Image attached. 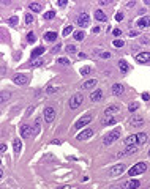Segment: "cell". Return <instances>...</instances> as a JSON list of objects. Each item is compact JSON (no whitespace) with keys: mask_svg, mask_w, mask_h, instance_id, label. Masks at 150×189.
Instances as JSON below:
<instances>
[{"mask_svg":"<svg viewBox=\"0 0 150 189\" xmlns=\"http://www.w3.org/2000/svg\"><path fill=\"white\" fill-rule=\"evenodd\" d=\"M111 57H112V54H111V52L103 51V52H101V55H100V59H111Z\"/></svg>","mask_w":150,"mask_h":189,"instance_id":"cell-44","label":"cell"},{"mask_svg":"<svg viewBox=\"0 0 150 189\" xmlns=\"http://www.w3.org/2000/svg\"><path fill=\"white\" fill-rule=\"evenodd\" d=\"M95 19H97L98 22H106V21H108V16L104 14V11L97 9V11H95Z\"/></svg>","mask_w":150,"mask_h":189,"instance_id":"cell-23","label":"cell"},{"mask_svg":"<svg viewBox=\"0 0 150 189\" xmlns=\"http://www.w3.org/2000/svg\"><path fill=\"white\" fill-rule=\"evenodd\" d=\"M57 5H59L60 8H63V6H67V2H65V0H59V2H57Z\"/></svg>","mask_w":150,"mask_h":189,"instance_id":"cell-50","label":"cell"},{"mask_svg":"<svg viewBox=\"0 0 150 189\" xmlns=\"http://www.w3.org/2000/svg\"><path fill=\"white\" fill-rule=\"evenodd\" d=\"M134 5H136V2H128V3L125 5V8H133Z\"/></svg>","mask_w":150,"mask_h":189,"instance_id":"cell-54","label":"cell"},{"mask_svg":"<svg viewBox=\"0 0 150 189\" xmlns=\"http://www.w3.org/2000/svg\"><path fill=\"white\" fill-rule=\"evenodd\" d=\"M40 126H41V120L40 118H36L35 123H33V134H40Z\"/></svg>","mask_w":150,"mask_h":189,"instance_id":"cell-28","label":"cell"},{"mask_svg":"<svg viewBox=\"0 0 150 189\" xmlns=\"http://www.w3.org/2000/svg\"><path fill=\"white\" fill-rule=\"evenodd\" d=\"M128 125H130V128H141V126H144V118L139 113H134V115H131Z\"/></svg>","mask_w":150,"mask_h":189,"instance_id":"cell-7","label":"cell"},{"mask_svg":"<svg viewBox=\"0 0 150 189\" xmlns=\"http://www.w3.org/2000/svg\"><path fill=\"white\" fill-rule=\"evenodd\" d=\"M44 62L40 60V59H36V62H30V63H27L25 65V68H35V66H41Z\"/></svg>","mask_w":150,"mask_h":189,"instance_id":"cell-29","label":"cell"},{"mask_svg":"<svg viewBox=\"0 0 150 189\" xmlns=\"http://www.w3.org/2000/svg\"><path fill=\"white\" fill-rule=\"evenodd\" d=\"M101 52H103V49H93V52H92V54L95 55V57H100V55H101Z\"/></svg>","mask_w":150,"mask_h":189,"instance_id":"cell-48","label":"cell"},{"mask_svg":"<svg viewBox=\"0 0 150 189\" xmlns=\"http://www.w3.org/2000/svg\"><path fill=\"white\" fill-rule=\"evenodd\" d=\"M92 136H93V129L87 128V129H84L82 132H79V134H78V140H87Z\"/></svg>","mask_w":150,"mask_h":189,"instance_id":"cell-17","label":"cell"},{"mask_svg":"<svg viewBox=\"0 0 150 189\" xmlns=\"http://www.w3.org/2000/svg\"><path fill=\"white\" fill-rule=\"evenodd\" d=\"M115 21H119V22L123 21V13H117V14H115Z\"/></svg>","mask_w":150,"mask_h":189,"instance_id":"cell-47","label":"cell"},{"mask_svg":"<svg viewBox=\"0 0 150 189\" xmlns=\"http://www.w3.org/2000/svg\"><path fill=\"white\" fill-rule=\"evenodd\" d=\"M92 120H93V113H86V115H82L76 123H74V131H79L82 128H86Z\"/></svg>","mask_w":150,"mask_h":189,"instance_id":"cell-2","label":"cell"},{"mask_svg":"<svg viewBox=\"0 0 150 189\" xmlns=\"http://www.w3.org/2000/svg\"><path fill=\"white\" fill-rule=\"evenodd\" d=\"M76 24L79 25V27H87V25H90V16L87 14V13H79L78 14V17H76Z\"/></svg>","mask_w":150,"mask_h":189,"instance_id":"cell-8","label":"cell"},{"mask_svg":"<svg viewBox=\"0 0 150 189\" xmlns=\"http://www.w3.org/2000/svg\"><path fill=\"white\" fill-rule=\"evenodd\" d=\"M82 102H84V96H82V93H74L73 96L70 98V109L76 110Z\"/></svg>","mask_w":150,"mask_h":189,"instance_id":"cell-5","label":"cell"},{"mask_svg":"<svg viewBox=\"0 0 150 189\" xmlns=\"http://www.w3.org/2000/svg\"><path fill=\"white\" fill-rule=\"evenodd\" d=\"M114 46L115 47H123L125 46V41L123 40H114Z\"/></svg>","mask_w":150,"mask_h":189,"instance_id":"cell-41","label":"cell"},{"mask_svg":"<svg viewBox=\"0 0 150 189\" xmlns=\"http://www.w3.org/2000/svg\"><path fill=\"white\" fill-rule=\"evenodd\" d=\"M101 32V27H93L92 28V33H100Z\"/></svg>","mask_w":150,"mask_h":189,"instance_id":"cell-51","label":"cell"},{"mask_svg":"<svg viewBox=\"0 0 150 189\" xmlns=\"http://www.w3.org/2000/svg\"><path fill=\"white\" fill-rule=\"evenodd\" d=\"M100 5H101V6H106V5H112V0H100Z\"/></svg>","mask_w":150,"mask_h":189,"instance_id":"cell-46","label":"cell"},{"mask_svg":"<svg viewBox=\"0 0 150 189\" xmlns=\"http://www.w3.org/2000/svg\"><path fill=\"white\" fill-rule=\"evenodd\" d=\"M142 99H144V101H148V99H150V94H148V93H142Z\"/></svg>","mask_w":150,"mask_h":189,"instance_id":"cell-53","label":"cell"},{"mask_svg":"<svg viewBox=\"0 0 150 189\" xmlns=\"http://www.w3.org/2000/svg\"><path fill=\"white\" fill-rule=\"evenodd\" d=\"M19 132H21V136H22L24 139H27V137L32 134V129H30L29 125H25V123H24V125H21V128H19Z\"/></svg>","mask_w":150,"mask_h":189,"instance_id":"cell-18","label":"cell"},{"mask_svg":"<svg viewBox=\"0 0 150 189\" xmlns=\"http://www.w3.org/2000/svg\"><path fill=\"white\" fill-rule=\"evenodd\" d=\"M21 150H22V142H21V139H14V140H13V151H14L16 155H19Z\"/></svg>","mask_w":150,"mask_h":189,"instance_id":"cell-21","label":"cell"},{"mask_svg":"<svg viewBox=\"0 0 150 189\" xmlns=\"http://www.w3.org/2000/svg\"><path fill=\"white\" fill-rule=\"evenodd\" d=\"M103 94H104V93H103V90L101 88H97L95 91H92L90 93V101H93V102H97V101H101L103 99Z\"/></svg>","mask_w":150,"mask_h":189,"instance_id":"cell-15","label":"cell"},{"mask_svg":"<svg viewBox=\"0 0 150 189\" xmlns=\"http://www.w3.org/2000/svg\"><path fill=\"white\" fill-rule=\"evenodd\" d=\"M29 9L33 13H41L43 11V5L41 3H36V2H30L29 3Z\"/></svg>","mask_w":150,"mask_h":189,"instance_id":"cell-20","label":"cell"},{"mask_svg":"<svg viewBox=\"0 0 150 189\" xmlns=\"http://www.w3.org/2000/svg\"><path fill=\"white\" fill-rule=\"evenodd\" d=\"M71 32H73V25H67V27H65V30H63V36H68Z\"/></svg>","mask_w":150,"mask_h":189,"instance_id":"cell-38","label":"cell"},{"mask_svg":"<svg viewBox=\"0 0 150 189\" xmlns=\"http://www.w3.org/2000/svg\"><path fill=\"white\" fill-rule=\"evenodd\" d=\"M44 51H46V49H44L43 46H40V47H35V49L32 51V59H35V57H40V55H41Z\"/></svg>","mask_w":150,"mask_h":189,"instance_id":"cell-27","label":"cell"},{"mask_svg":"<svg viewBox=\"0 0 150 189\" xmlns=\"http://www.w3.org/2000/svg\"><path fill=\"white\" fill-rule=\"evenodd\" d=\"M111 90H112V94H114V96H120V94L125 93V87L122 84H114Z\"/></svg>","mask_w":150,"mask_h":189,"instance_id":"cell-16","label":"cell"},{"mask_svg":"<svg viewBox=\"0 0 150 189\" xmlns=\"http://www.w3.org/2000/svg\"><path fill=\"white\" fill-rule=\"evenodd\" d=\"M134 59H136L137 63H150V52H141L134 57Z\"/></svg>","mask_w":150,"mask_h":189,"instance_id":"cell-12","label":"cell"},{"mask_svg":"<svg viewBox=\"0 0 150 189\" xmlns=\"http://www.w3.org/2000/svg\"><path fill=\"white\" fill-rule=\"evenodd\" d=\"M148 158H150V150H148Z\"/></svg>","mask_w":150,"mask_h":189,"instance_id":"cell-61","label":"cell"},{"mask_svg":"<svg viewBox=\"0 0 150 189\" xmlns=\"http://www.w3.org/2000/svg\"><path fill=\"white\" fill-rule=\"evenodd\" d=\"M59 189H79V187H74V186H60Z\"/></svg>","mask_w":150,"mask_h":189,"instance_id":"cell-56","label":"cell"},{"mask_svg":"<svg viewBox=\"0 0 150 189\" xmlns=\"http://www.w3.org/2000/svg\"><path fill=\"white\" fill-rule=\"evenodd\" d=\"M97 84H98V80L97 79H90V80H86L82 84V88H93V87H97Z\"/></svg>","mask_w":150,"mask_h":189,"instance_id":"cell-25","label":"cell"},{"mask_svg":"<svg viewBox=\"0 0 150 189\" xmlns=\"http://www.w3.org/2000/svg\"><path fill=\"white\" fill-rule=\"evenodd\" d=\"M147 134H144V132H141V134H131L125 139V147H130V145H144L147 142Z\"/></svg>","mask_w":150,"mask_h":189,"instance_id":"cell-1","label":"cell"},{"mask_svg":"<svg viewBox=\"0 0 150 189\" xmlns=\"http://www.w3.org/2000/svg\"><path fill=\"white\" fill-rule=\"evenodd\" d=\"M11 99V91H8V90H3V91H0V104H5Z\"/></svg>","mask_w":150,"mask_h":189,"instance_id":"cell-19","label":"cell"},{"mask_svg":"<svg viewBox=\"0 0 150 189\" xmlns=\"http://www.w3.org/2000/svg\"><path fill=\"white\" fill-rule=\"evenodd\" d=\"M84 38H86V35H84V32H81V30L74 32V40H76V41H82Z\"/></svg>","mask_w":150,"mask_h":189,"instance_id":"cell-32","label":"cell"},{"mask_svg":"<svg viewBox=\"0 0 150 189\" xmlns=\"http://www.w3.org/2000/svg\"><path fill=\"white\" fill-rule=\"evenodd\" d=\"M112 35H114V36H120V35H122V32L119 30V28H115V30H112Z\"/></svg>","mask_w":150,"mask_h":189,"instance_id":"cell-52","label":"cell"},{"mask_svg":"<svg viewBox=\"0 0 150 189\" xmlns=\"http://www.w3.org/2000/svg\"><path fill=\"white\" fill-rule=\"evenodd\" d=\"M115 123H117V118L112 117V115H104L101 118V125L103 126H112V125H115Z\"/></svg>","mask_w":150,"mask_h":189,"instance_id":"cell-13","label":"cell"},{"mask_svg":"<svg viewBox=\"0 0 150 189\" xmlns=\"http://www.w3.org/2000/svg\"><path fill=\"white\" fill-rule=\"evenodd\" d=\"M32 22H33V16L30 13H27L25 14V24H32Z\"/></svg>","mask_w":150,"mask_h":189,"instance_id":"cell-42","label":"cell"},{"mask_svg":"<svg viewBox=\"0 0 150 189\" xmlns=\"http://www.w3.org/2000/svg\"><path fill=\"white\" fill-rule=\"evenodd\" d=\"M17 22H19V19H17V16H11L10 19H8V24H10V25H13V27H16V25H17Z\"/></svg>","mask_w":150,"mask_h":189,"instance_id":"cell-33","label":"cell"},{"mask_svg":"<svg viewBox=\"0 0 150 189\" xmlns=\"http://www.w3.org/2000/svg\"><path fill=\"white\" fill-rule=\"evenodd\" d=\"M145 170H147V164H145V162H137V164H134L133 167L130 169L128 175H130V177H136V175H139V173H144Z\"/></svg>","mask_w":150,"mask_h":189,"instance_id":"cell-6","label":"cell"},{"mask_svg":"<svg viewBox=\"0 0 150 189\" xmlns=\"http://www.w3.org/2000/svg\"><path fill=\"white\" fill-rule=\"evenodd\" d=\"M57 63H60L62 66H70V60L65 59V57H60V59L57 60Z\"/></svg>","mask_w":150,"mask_h":189,"instance_id":"cell-36","label":"cell"},{"mask_svg":"<svg viewBox=\"0 0 150 189\" xmlns=\"http://www.w3.org/2000/svg\"><path fill=\"white\" fill-rule=\"evenodd\" d=\"M87 54H84V52H79V59H86Z\"/></svg>","mask_w":150,"mask_h":189,"instance_id":"cell-58","label":"cell"},{"mask_svg":"<svg viewBox=\"0 0 150 189\" xmlns=\"http://www.w3.org/2000/svg\"><path fill=\"white\" fill-rule=\"evenodd\" d=\"M119 110H120V107L117 106V104H112V106L106 107V110H104V115H112V113H117Z\"/></svg>","mask_w":150,"mask_h":189,"instance_id":"cell-24","label":"cell"},{"mask_svg":"<svg viewBox=\"0 0 150 189\" xmlns=\"http://www.w3.org/2000/svg\"><path fill=\"white\" fill-rule=\"evenodd\" d=\"M139 186H141V181H139V180H133V178L122 184V187H123V189H137Z\"/></svg>","mask_w":150,"mask_h":189,"instance_id":"cell-11","label":"cell"},{"mask_svg":"<svg viewBox=\"0 0 150 189\" xmlns=\"http://www.w3.org/2000/svg\"><path fill=\"white\" fill-rule=\"evenodd\" d=\"M137 151V145H130L125 148V155H134Z\"/></svg>","mask_w":150,"mask_h":189,"instance_id":"cell-30","label":"cell"},{"mask_svg":"<svg viewBox=\"0 0 150 189\" xmlns=\"http://www.w3.org/2000/svg\"><path fill=\"white\" fill-rule=\"evenodd\" d=\"M55 40H57V33L55 32H46L44 33V41L46 43H54Z\"/></svg>","mask_w":150,"mask_h":189,"instance_id":"cell-22","label":"cell"},{"mask_svg":"<svg viewBox=\"0 0 150 189\" xmlns=\"http://www.w3.org/2000/svg\"><path fill=\"white\" fill-rule=\"evenodd\" d=\"M2 180H3V170L0 169V181H2Z\"/></svg>","mask_w":150,"mask_h":189,"instance_id":"cell-59","label":"cell"},{"mask_svg":"<svg viewBox=\"0 0 150 189\" xmlns=\"http://www.w3.org/2000/svg\"><path fill=\"white\" fill-rule=\"evenodd\" d=\"M55 17V11H52V9H51V11H48V13H44V19H46V21H51V19H54Z\"/></svg>","mask_w":150,"mask_h":189,"instance_id":"cell-35","label":"cell"},{"mask_svg":"<svg viewBox=\"0 0 150 189\" xmlns=\"http://www.w3.org/2000/svg\"><path fill=\"white\" fill-rule=\"evenodd\" d=\"M60 49H62V44H55V46L52 47V49H51V54H57Z\"/></svg>","mask_w":150,"mask_h":189,"instance_id":"cell-43","label":"cell"},{"mask_svg":"<svg viewBox=\"0 0 150 189\" xmlns=\"http://www.w3.org/2000/svg\"><path fill=\"white\" fill-rule=\"evenodd\" d=\"M43 117H44V121L48 123H52L54 121V118H55V109L52 107V106H48L44 109V113H43Z\"/></svg>","mask_w":150,"mask_h":189,"instance_id":"cell-9","label":"cell"},{"mask_svg":"<svg viewBox=\"0 0 150 189\" xmlns=\"http://www.w3.org/2000/svg\"><path fill=\"white\" fill-rule=\"evenodd\" d=\"M90 71H92L90 66H82V68H81V74H82V76H87Z\"/></svg>","mask_w":150,"mask_h":189,"instance_id":"cell-39","label":"cell"},{"mask_svg":"<svg viewBox=\"0 0 150 189\" xmlns=\"http://www.w3.org/2000/svg\"><path fill=\"white\" fill-rule=\"evenodd\" d=\"M137 107H139V104H137V102H131L130 106H128V110H130L131 113H133V112H136V110H137Z\"/></svg>","mask_w":150,"mask_h":189,"instance_id":"cell-37","label":"cell"},{"mask_svg":"<svg viewBox=\"0 0 150 189\" xmlns=\"http://www.w3.org/2000/svg\"><path fill=\"white\" fill-rule=\"evenodd\" d=\"M125 169H126L125 164H115L114 167L109 170V175L111 177H119V175H122V173L125 172Z\"/></svg>","mask_w":150,"mask_h":189,"instance_id":"cell-10","label":"cell"},{"mask_svg":"<svg viewBox=\"0 0 150 189\" xmlns=\"http://www.w3.org/2000/svg\"><path fill=\"white\" fill-rule=\"evenodd\" d=\"M120 129L119 128H115L114 131H111V132H108V134L104 136V139H103V144L104 145H111V144H114V142L117 140V139H120Z\"/></svg>","mask_w":150,"mask_h":189,"instance_id":"cell-3","label":"cell"},{"mask_svg":"<svg viewBox=\"0 0 150 189\" xmlns=\"http://www.w3.org/2000/svg\"><path fill=\"white\" fill-rule=\"evenodd\" d=\"M67 52L71 54V55H74V54H78V47L74 46V44H68L67 46Z\"/></svg>","mask_w":150,"mask_h":189,"instance_id":"cell-31","label":"cell"},{"mask_svg":"<svg viewBox=\"0 0 150 189\" xmlns=\"http://www.w3.org/2000/svg\"><path fill=\"white\" fill-rule=\"evenodd\" d=\"M128 35H130V36H137V35H139V32H137V30H131Z\"/></svg>","mask_w":150,"mask_h":189,"instance_id":"cell-55","label":"cell"},{"mask_svg":"<svg viewBox=\"0 0 150 189\" xmlns=\"http://www.w3.org/2000/svg\"><path fill=\"white\" fill-rule=\"evenodd\" d=\"M13 82L16 85H27L30 82V74H25V73H16L13 74Z\"/></svg>","mask_w":150,"mask_h":189,"instance_id":"cell-4","label":"cell"},{"mask_svg":"<svg viewBox=\"0 0 150 189\" xmlns=\"http://www.w3.org/2000/svg\"><path fill=\"white\" fill-rule=\"evenodd\" d=\"M0 151H2V153H3V151H6V145L5 144H0Z\"/></svg>","mask_w":150,"mask_h":189,"instance_id":"cell-57","label":"cell"},{"mask_svg":"<svg viewBox=\"0 0 150 189\" xmlns=\"http://www.w3.org/2000/svg\"><path fill=\"white\" fill-rule=\"evenodd\" d=\"M33 110H35V106H29V107H27V110H25V117H30L32 113H33Z\"/></svg>","mask_w":150,"mask_h":189,"instance_id":"cell-40","label":"cell"},{"mask_svg":"<svg viewBox=\"0 0 150 189\" xmlns=\"http://www.w3.org/2000/svg\"><path fill=\"white\" fill-rule=\"evenodd\" d=\"M36 41V38H35V33L33 32H29V33H27V43H35Z\"/></svg>","mask_w":150,"mask_h":189,"instance_id":"cell-34","label":"cell"},{"mask_svg":"<svg viewBox=\"0 0 150 189\" xmlns=\"http://www.w3.org/2000/svg\"><path fill=\"white\" fill-rule=\"evenodd\" d=\"M119 68H120L122 74H126V73L130 71V66H128L126 60H120V62H119Z\"/></svg>","mask_w":150,"mask_h":189,"instance_id":"cell-26","label":"cell"},{"mask_svg":"<svg viewBox=\"0 0 150 189\" xmlns=\"http://www.w3.org/2000/svg\"><path fill=\"white\" fill-rule=\"evenodd\" d=\"M51 144H52V145H62V140H59V139H54V140H51Z\"/></svg>","mask_w":150,"mask_h":189,"instance_id":"cell-49","label":"cell"},{"mask_svg":"<svg viewBox=\"0 0 150 189\" xmlns=\"http://www.w3.org/2000/svg\"><path fill=\"white\" fill-rule=\"evenodd\" d=\"M136 27L137 28H147V27H150V16H144V17L137 19Z\"/></svg>","mask_w":150,"mask_h":189,"instance_id":"cell-14","label":"cell"},{"mask_svg":"<svg viewBox=\"0 0 150 189\" xmlns=\"http://www.w3.org/2000/svg\"><path fill=\"white\" fill-rule=\"evenodd\" d=\"M0 164H2V159H0Z\"/></svg>","mask_w":150,"mask_h":189,"instance_id":"cell-62","label":"cell"},{"mask_svg":"<svg viewBox=\"0 0 150 189\" xmlns=\"http://www.w3.org/2000/svg\"><path fill=\"white\" fill-rule=\"evenodd\" d=\"M55 91H59V87H48V88H46V93H48V94L55 93Z\"/></svg>","mask_w":150,"mask_h":189,"instance_id":"cell-45","label":"cell"},{"mask_svg":"<svg viewBox=\"0 0 150 189\" xmlns=\"http://www.w3.org/2000/svg\"><path fill=\"white\" fill-rule=\"evenodd\" d=\"M141 41H142V43H148V40H147L145 36H142V38H141Z\"/></svg>","mask_w":150,"mask_h":189,"instance_id":"cell-60","label":"cell"}]
</instances>
